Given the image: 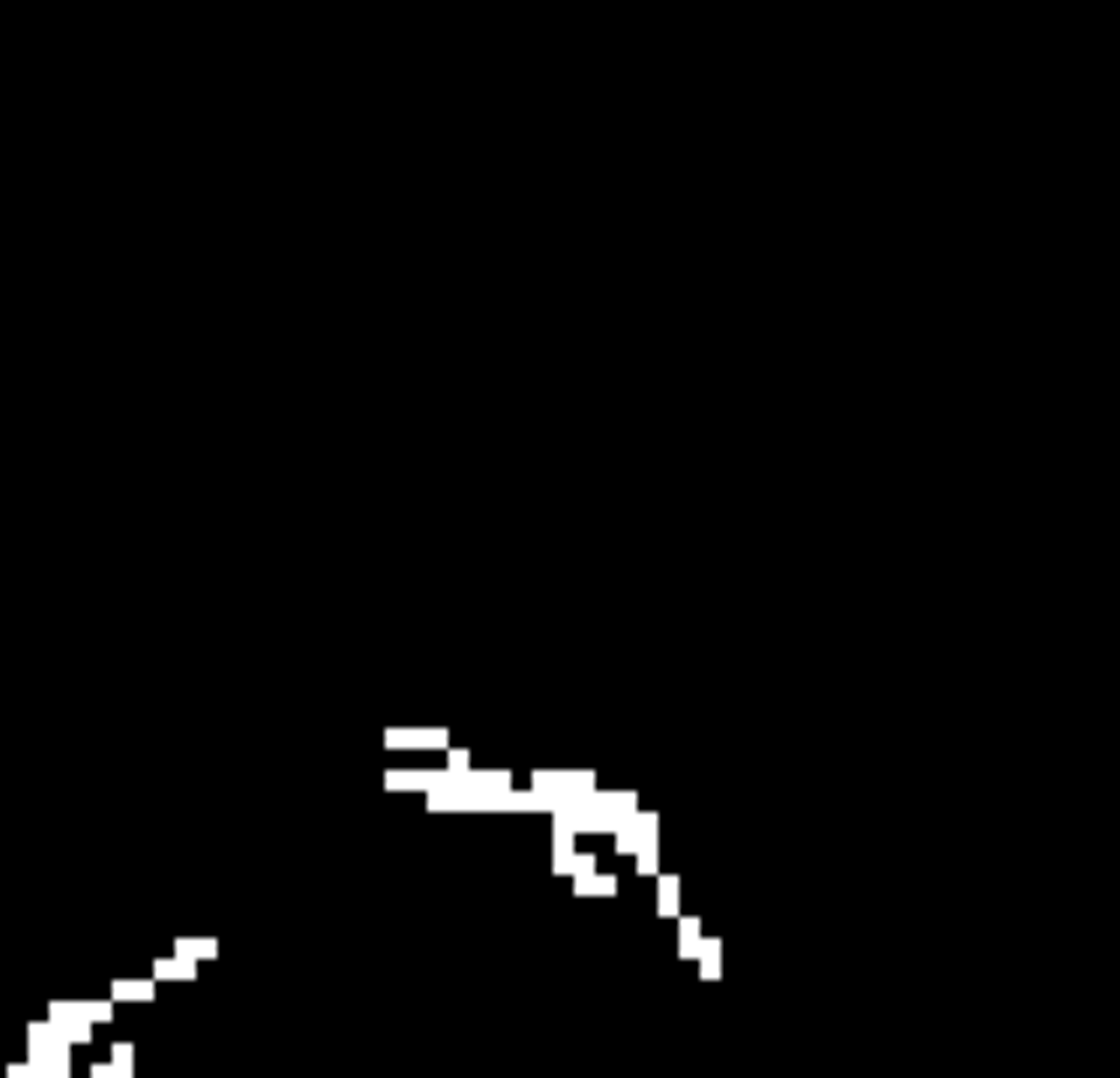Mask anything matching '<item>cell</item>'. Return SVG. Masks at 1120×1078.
<instances>
[{
	"mask_svg": "<svg viewBox=\"0 0 1120 1078\" xmlns=\"http://www.w3.org/2000/svg\"><path fill=\"white\" fill-rule=\"evenodd\" d=\"M575 889H582V896H616V889H623V876H616V869H602V862H589V869L575 876Z\"/></svg>",
	"mask_w": 1120,
	"mask_h": 1078,
	"instance_id": "6da1fadb",
	"label": "cell"
},
{
	"mask_svg": "<svg viewBox=\"0 0 1120 1078\" xmlns=\"http://www.w3.org/2000/svg\"><path fill=\"white\" fill-rule=\"evenodd\" d=\"M106 1001H113V1009H140V1001H154V980H147V973L113 980V994H106Z\"/></svg>",
	"mask_w": 1120,
	"mask_h": 1078,
	"instance_id": "7a4b0ae2",
	"label": "cell"
},
{
	"mask_svg": "<svg viewBox=\"0 0 1120 1078\" xmlns=\"http://www.w3.org/2000/svg\"><path fill=\"white\" fill-rule=\"evenodd\" d=\"M385 749H448V735H435V729H385Z\"/></svg>",
	"mask_w": 1120,
	"mask_h": 1078,
	"instance_id": "3957f363",
	"label": "cell"
},
{
	"mask_svg": "<svg viewBox=\"0 0 1120 1078\" xmlns=\"http://www.w3.org/2000/svg\"><path fill=\"white\" fill-rule=\"evenodd\" d=\"M700 939H707V924H700L693 910H680V917H673V946H680V953L693 960V953H700Z\"/></svg>",
	"mask_w": 1120,
	"mask_h": 1078,
	"instance_id": "277c9868",
	"label": "cell"
},
{
	"mask_svg": "<svg viewBox=\"0 0 1120 1078\" xmlns=\"http://www.w3.org/2000/svg\"><path fill=\"white\" fill-rule=\"evenodd\" d=\"M652 903H659V917H666V924L686 910V903H680V876H673V869H659V896H652Z\"/></svg>",
	"mask_w": 1120,
	"mask_h": 1078,
	"instance_id": "5b68a950",
	"label": "cell"
},
{
	"mask_svg": "<svg viewBox=\"0 0 1120 1078\" xmlns=\"http://www.w3.org/2000/svg\"><path fill=\"white\" fill-rule=\"evenodd\" d=\"M190 973H197V960H154L147 980H154V987H176V980H190Z\"/></svg>",
	"mask_w": 1120,
	"mask_h": 1078,
	"instance_id": "8992f818",
	"label": "cell"
},
{
	"mask_svg": "<svg viewBox=\"0 0 1120 1078\" xmlns=\"http://www.w3.org/2000/svg\"><path fill=\"white\" fill-rule=\"evenodd\" d=\"M176 960H217V939H197V932H183V939H176Z\"/></svg>",
	"mask_w": 1120,
	"mask_h": 1078,
	"instance_id": "52a82bcc",
	"label": "cell"
}]
</instances>
